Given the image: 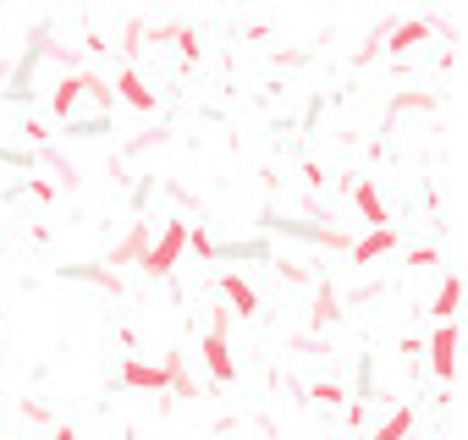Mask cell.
Segmentation results:
<instances>
[{
  "instance_id": "cell-1",
  "label": "cell",
  "mask_w": 468,
  "mask_h": 440,
  "mask_svg": "<svg viewBox=\"0 0 468 440\" xmlns=\"http://www.w3.org/2000/svg\"><path fill=\"white\" fill-rule=\"evenodd\" d=\"M182 254H187V220H165L160 237H154V243H144L138 270H144V276H154V281H165V276L176 270V259H182Z\"/></svg>"
},
{
  "instance_id": "cell-2",
  "label": "cell",
  "mask_w": 468,
  "mask_h": 440,
  "mask_svg": "<svg viewBox=\"0 0 468 440\" xmlns=\"http://www.w3.org/2000/svg\"><path fill=\"white\" fill-rule=\"evenodd\" d=\"M50 56V23H39L34 34H28V45H23V56H17V67L6 72V100L12 105H28L34 100V72H39V61Z\"/></svg>"
},
{
  "instance_id": "cell-3",
  "label": "cell",
  "mask_w": 468,
  "mask_h": 440,
  "mask_svg": "<svg viewBox=\"0 0 468 440\" xmlns=\"http://www.w3.org/2000/svg\"><path fill=\"white\" fill-rule=\"evenodd\" d=\"M424 352H430V369H435V380L446 385V380L457 374V320L435 325V330H430V341H424Z\"/></svg>"
},
{
  "instance_id": "cell-4",
  "label": "cell",
  "mask_w": 468,
  "mask_h": 440,
  "mask_svg": "<svg viewBox=\"0 0 468 440\" xmlns=\"http://www.w3.org/2000/svg\"><path fill=\"white\" fill-rule=\"evenodd\" d=\"M430 34H435V28H430L424 17H408V23H380V50H391V56H408V50H419Z\"/></svg>"
},
{
  "instance_id": "cell-5",
  "label": "cell",
  "mask_w": 468,
  "mask_h": 440,
  "mask_svg": "<svg viewBox=\"0 0 468 440\" xmlns=\"http://www.w3.org/2000/svg\"><path fill=\"white\" fill-rule=\"evenodd\" d=\"M111 94H116V105H127V110H144V116L160 105V100H154V89L144 83V72H138V67H122V72H116V83H111Z\"/></svg>"
},
{
  "instance_id": "cell-6",
  "label": "cell",
  "mask_w": 468,
  "mask_h": 440,
  "mask_svg": "<svg viewBox=\"0 0 468 440\" xmlns=\"http://www.w3.org/2000/svg\"><path fill=\"white\" fill-rule=\"evenodd\" d=\"M260 226H265V237H292V243H314V248L325 243V226H320V220H287V215L265 209Z\"/></svg>"
},
{
  "instance_id": "cell-7",
  "label": "cell",
  "mask_w": 468,
  "mask_h": 440,
  "mask_svg": "<svg viewBox=\"0 0 468 440\" xmlns=\"http://www.w3.org/2000/svg\"><path fill=\"white\" fill-rule=\"evenodd\" d=\"M215 287H220V298H226V309H231V314H243V320H254V314H260V292H254L238 270H220V281H215Z\"/></svg>"
},
{
  "instance_id": "cell-8",
  "label": "cell",
  "mask_w": 468,
  "mask_h": 440,
  "mask_svg": "<svg viewBox=\"0 0 468 440\" xmlns=\"http://www.w3.org/2000/svg\"><path fill=\"white\" fill-rule=\"evenodd\" d=\"M122 391H165V363H149V358H122Z\"/></svg>"
},
{
  "instance_id": "cell-9",
  "label": "cell",
  "mask_w": 468,
  "mask_h": 440,
  "mask_svg": "<svg viewBox=\"0 0 468 440\" xmlns=\"http://www.w3.org/2000/svg\"><path fill=\"white\" fill-rule=\"evenodd\" d=\"M209 259H243V265H271L276 259V243L271 237H243V243H215Z\"/></svg>"
},
{
  "instance_id": "cell-10",
  "label": "cell",
  "mask_w": 468,
  "mask_h": 440,
  "mask_svg": "<svg viewBox=\"0 0 468 440\" xmlns=\"http://www.w3.org/2000/svg\"><path fill=\"white\" fill-rule=\"evenodd\" d=\"M353 209L364 215L369 232H386V226H391V209H386V198L375 193V182H353Z\"/></svg>"
},
{
  "instance_id": "cell-11",
  "label": "cell",
  "mask_w": 468,
  "mask_h": 440,
  "mask_svg": "<svg viewBox=\"0 0 468 440\" xmlns=\"http://www.w3.org/2000/svg\"><path fill=\"white\" fill-rule=\"evenodd\" d=\"M204 369H209V380H220V385H231L238 380V358H231V347H226V336H204Z\"/></svg>"
},
{
  "instance_id": "cell-12",
  "label": "cell",
  "mask_w": 468,
  "mask_h": 440,
  "mask_svg": "<svg viewBox=\"0 0 468 440\" xmlns=\"http://www.w3.org/2000/svg\"><path fill=\"white\" fill-rule=\"evenodd\" d=\"M342 320V298H336V287L325 281V276H314V309H309V330H325V325H336Z\"/></svg>"
},
{
  "instance_id": "cell-13",
  "label": "cell",
  "mask_w": 468,
  "mask_h": 440,
  "mask_svg": "<svg viewBox=\"0 0 468 440\" xmlns=\"http://www.w3.org/2000/svg\"><path fill=\"white\" fill-rule=\"evenodd\" d=\"M144 243H149V220H133V226H127V237H122V243L111 248V259H100V265H111V276H116V265H138Z\"/></svg>"
},
{
  "instance_id": "cell-14",
  "label": "cell",
  "mask_w": 468,
  "mask_h": 440,
  "mask_svg": "<svg viewBox=\"0 0 468 440\" xmlns=\"http://www.w3.org/2000/svg\"><path fill=\"white\" fill-rule=\"evenodd\" d=\"M397 248V226H386V232H364L347 254H353V265H375V259H386Z\"/></svg>"
},
{
  "instance_id": "cell-15",
  "label": "cell",
  "mask_w": 468,
  "mask_h": 440,
  "mask_svg": "<svg viewBox=\"0 0 468 440\" xmlns=\"http://www.w3.org/2000/svg\"><path fill=\"white\" fill-rule=\"evenodd\" d=\"M78 105H83V78H61V83H56V94H50V116L72 121V116H78Z\"/></svg>"
},
{
  "instance_id": "cell-16",
  "label": "cell",
  "mask_w": 468,
  "mask_h": 440,
  "mask_svg": "<svg viewBox=\"0 0 468 440\" xmlns=\"http://www.w3.org/2000/svg\"><path fill=\"white\" fill-rule=\"evenodd\" d=\"M61 281H89V287H105V292H122V281L105 270V265H61Z\"/></svg>"
},
{
  "instance_id": "cell-17",
  "label": "cell",
  "mask_w": 468,
  "mask_h": 440,
  "mask_svg": "<svg viewBox=\"0 0 468 440\" xmlns=\"http://www.w3.org/2000/svg\"><path fill=\"white\" fill-rule=\"evenodd\" d=\"M408 435H413V407H391V413L375 424L369 440H408Z\"/></svg>"
},
{
  "instance_id": "cell-18",
  "label": "cell",
  "mask_w": 468,
  "mask_h": 440,
  "mask_svg": "<svg viewBox=\"0 0 468 440\" xmlns=\"http://www.w3.org/2000/svg\"><path fill=\"white\" fill-rule=\"evenodd\" d=\"M105 132H116L111 116H72V121H61V138H105Z\"/></svg>"
},
{
  "instance_id": "cell-19",
  "label": "cell",
  "mask_w": 468,
  "mask_h": 440,
  "mask_svg": "<svg viewBox=\"0 0 468 440\" xmlns=\"http://www.w3.org/2000/svg\"><path fill=\"white\" fill-rule=\"evenodd\" d=\"M457 303H463V281H457V276H446V281H441V292H435V309H430V314H435V325L457 320Z\"/></svg>"
},
{
  "instance_id": "cell-20",
  "label": "cell",
  "mask_w": 468,
  "mask_h": 440,
  "mask_svg": "<svg viewBox=\"0 0 468 440\" xmlns=\"http://www.w3.org/2000/svg\"><path fill=\"white\" fill-rule=\"evenodd\" d=\"M369 396H375V352H358V374H353V391H347V402L369 407Z\"/></svg>"
},
{
  "instance_id": "cell-21",
  "label": "cell",
  "mask_w": 468,
  "mask_h": 440,
  "mask_svg": "<svg viewBox=\"0 0 468 440\" xmlns=\"http://www.w3.org/2000/svg\"><path fill=\"white\" fill-rule=\"evenodd\" d=\"M342 396H347V391H342V385H336V380H320V385H314V391H309V402H320V407H336V402H342Z\"/></svg>"
},
{
  "instance_id": "cell-22",
  "label": "cell",
  "mask_w": 468,
  "mask_h": 440,
  "mask_svg": "<svg viewBox=\"0 0 468 440\" xmlns=\"http://www.w3.org/2000/svg\"><path fill=\"white\" fill-rule=\"evenodd\" d=\"M149 193H154V176H138V187H133V215H144V204H149Z\"/></svg>"
},
{
  "instance_id": "cell-23",
  "label": "cell",
  "mask_w": 468,
  "mask_h": 440,
  "mask_svg": "<svg viewBox=\"0 0 468 440\" xmlns=\"http://www.w3.org/2000/svg\"><path fill=\"white\" fill-rule=\"evenodd\" d=\"M408 265H413V270H430V265H441V248H413Z\"/></svg>"
},
{
  "instance_id": "cell-24",
  "label": "cell",
  "mask_w": 468,
  "mask_h": 440,
  "mask_svg": "<svg viewBox=\"0 0 468 440\" xmlns=\"http://www.w3.org/2000/svg\"><path fill=\"white\" fill-rule=\"evenodd\" d=\"M271 265H276V276H282V281H292V287H298V281H314L303 265H282V259H271Z\"/></svg>"
},
{
  "instance_id": "cell-25",
  "label": "cell",
  "mask_w": 468,
  "mask_h": 440,
  "mask_svg": "<svg viewBox=\"0 0 468 440\" xmlns=\"http://www.w3.org/2000/svg\"><path fill=\"white\" fill-rule=\"evenodd\" d=\"M226 330H231V309H215L209 325H204V336H226Z\"/></svg>"
},
{
  "instance_id": "cell-26",
  "label": "cell",
  "mask_w": 468,
  "mask_h": 440,
  "mask_svg": "<svg viewBox=\"0 0 468 440\" xmlns=\"http://www.w3.org/2000/svg\"><path fill=\"white\" fill-rule=\"evenodd\" d=\"M28 193H34L39 204H50V198H56V182H45V176H34V182H28Z\"/></svg>"
},
{
  "instance_id": "cell-27",
  "label": "cell",
  "mask_w": 468,
  "mask_h": 440,
  "mask_svg": "<svg viewBox=\"0 0 468 440\" xmlns=\"http://www.w3.org/2000/svg\"><path fill=\"white\" fill-rule=\"evenodd\" d=\"M23 132H28L34 143H45V138H50V127H45V121H23Z\"/></svg>"
},
{
  "instance_id": "cell-28",
  "label": "cell",
  "mask_w": 468,
  "mask_h": 440,
  "mask_svg": "<svg viewBox=\"0 0 468 440\" xmlns=\"http://www.w3.org/2000/svg\"><path fill=\"white\" fill-rule=\"evenodd\" d=\"M23 418H34V424H50V413H45L39 402H23Z\"/></svg>"
},
{
  "instance_id": "cell-29",
  "label": "cell",
  "mask_w": 468,
  "mask_h": 440,
  "mask_svg": "<svg viewBox=\"0 0 468 440\" xmlns=\"http://www.w3.org/2000/svg\"><path fill=\"white\" fill-rule=\"evenodd\" d=\"M50 440H83V435H78L72 424H56V429H50Z\"/></svg>"
},
{
  "instance_id": "cell-30",
  "label": "cell",
  "mask_w": 468,
  "mask_h": 440,
  "mask_svg": "<svg viewBox=\"0 0 468 440\" xmlns=\"http://www.w3.org/2000/svg\"><path fill=\"white\" fill-rule=\"evenodd\" d=\"M347 440H364V435H347Z\"/></svg>"
}]
</instances>
